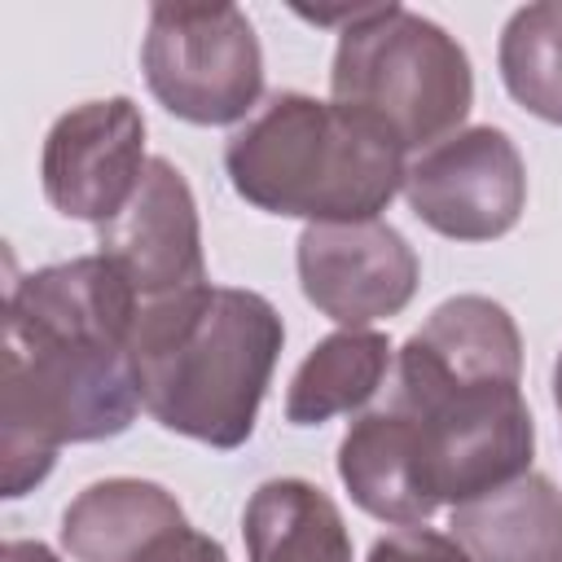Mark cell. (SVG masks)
I'll list each match as a JSON object with an SVG mask.
<instances>
[{
    "label": "cell",
    "instance_id": "4",
    "mask_svg": "<svg viewBox=\"0 0 562 562\" xmlns=\"http://www.w3.org/2000/svg\"><path fill=\"white\" fill-rule=\"evenodd\" d=\"M140 408L127 347L4 329L0 487L9 501L48 479L61 443L114 439Z\"/></svg>",
    "mask_w": 562,
    "mask_h": 562
},
{
    "label": "cell",
    "instance_id": "20",
    "mask_svg": "<svg viewBox=\"0 0 562 562\" xmlns=\"http://www.w3.org/2000/svg\"><path fill=\"white\" fill-rule=\"evenodd\" d=\"M0 562H61L44 540H4Z\"/></svg>",
    "mask_w": 562,
    "mask_h": 562
},
{
    "label": "cell",
    "instance_id": "21",
    "mask_svg": "<svg viewBox=\"0 0 562 562\" xmlns=\"http://www.w3.org/2000/svg\"><path fill=\"white\" fill-rule=\"evenodd\" d=\"M553 404H558V417H562V351H558V364H553Z\"/></svg>",
    "mask_w": 562,
    "mask_h": 562
},
{
    "label": "cell",
    "instance_id": "13",
    "mask_svg": "<svg viewBox=\"0 0 562 562\" xmlns=\"http://www.w3.org/2000/svg\"><path fill=\"white\" fill-rule=\"evenodd\" d=\"M176 527H184V509L162 483L101 479L66 505L61 544L75 562H145Z\"/></svg>",
    "mask_w": 562,
    "mask_h": 562
},
{
    "label": "cell",
    "instance_id": "6",
    "mask_svg": "<svg viewBox=\"0 0 562 562\" xmlns=\"http://www.w3.org/2000/svg\"><path fill=\"white\" fill-rule=\"evenodd\" d=\"M140 70L154 101L198 127L246 119L263 92V53L237 4H154Z\"/></svg>",
    "mask_w": 562,
    "mask_h": 562
},
{
    "label": "cell",
    "instance_id": "12",
    "mask_svg": "<svg viewBox=\"0 0 562 562\" xmlns=\"http://www.w3.org/2000/svg\"><path fill=\"white\" fill-rule=\"evenodd\" d=\"M338 479L364 514L395 527H422L439 509L422 443L395 404L369 408L347 426L338 443Z\"/></svg>",
    "mask_w": 562,
    "mask_h": 562
},
{
    "label": "cell",
    "instance_id": "19",
    "mask_svg": "<svg viewBox=\"0 0 562 562\" xmlns=\"http://www.w3.org/2000/svg\"><path fill=\"white\" fill-rule=\"evenodd\" d=\"M145 562H228V553H224V544H220L215 536L193 531V527L184 522V527H176L171 536H162V540L149 549Z\"/></svg>",
    "mask_w": 562,
    "mask_h": 562
},
{
    "label": "cell",
    "instance_id": "2",
    "mask_svg": "<svg viewBox=\"0 0 562 562\" xmlns=\"http://www.w3.org/2000/svg\"><path fill=\"white\" fill-rule=\"evenodd\" d=\"M281 342L285 325L263 294L202 281L140 303L127 364L162 430L228 452L255 435Z\"/></svg>",
    "mask_w": 562,
    "mask_h": 562
},
{
    "label": "cell",
    "instance_id": "5",
    "mask_svg": "<svg viewBox=\"0 0 562 562\" xmlns=\"http://www.w3.org/2000/svg\"><path fill=\"white\" fill-rule=\"evenodd\" d=\"M329 92L369 114L400 149H430L461 132L474 105L465 48L430 18L404 4H360L338 31Z\"/></svg>",
    "mask_w": 562,
    "mask_h": 562
},
{
    "label": "cell",
    "instance_id": "1",
    "mask_svg": "<svg viewBox=\"0 0 562 562\" xmlns=\"http://www.w3.org/2000/svg\"><path fill=\"white\" fill-rule=\"evenodd\" d=\"M518 378L522 334L483 294L439 303L400 347L386 404L413 426L439 505H465L531 470L536 426Z\"/></svg>",
    "mask_w": 562,
    "mask_h": 562
},
{
    "label": "cell",
    "instance_id": "16",
    "mask_svg": "<svg viewBox=\"0 0 562 562\" xmlns=\"http://www.w3.org/2000/svg\"><path fill=\"white\" fill-rule=\"evenodd\" d=\"M391 369V338L378 329H338L321 338L290 378L285 422L321 426L338 413L364 408Z\"/></svg>",
    "mask_w": 562,
    "mask_h": 562
},
{
    "label": "cell",
    "instance_id": "9",
    "mask_svg": "<svg viewBox=\"0 0 562 562\" xmlns=\"http://www.w3.org/2000/svg\"><path fill=\"white\" fill-rule=\"evenodd\" d=\"M294 263L303 299L342 329H364L404 312L422 277V263L404 233L382 220L307 224L299 233Z\"/></svg>",
    "mask_w": 562,
    "mask_h": 562
},
{
    "label": "cell",
    "instance_id": "14",
    "mask_svg": "<svg viewBox=\"0 0 562 562\" xmlns=\"http://www.w3.org/2000/svg\"><path fill=\"white\" fill-rule=\"evenodd\" d=\"M452 540L474 562H558L562 492L544 474H518L465 505H452Z\"/></svg>",
    "mask_w": 562,
    "mask_h": 562
},
{
    "label": "cell",
    "instance_id": "17",
    "mask_svg": "<svg viewBox=\"0 0 562 562\" xmlns=\"http://www.w3.org/2000/svg\"><path fill=\"white\" fill-rule=\"evenodd\" d=\"M505 92L536 119L562 127V0L522 4L501 31Z\"/></svg>",
    "mask_w": 562,
    "mask_h": 562
},
{
    "label": "cell",
    "instance_id": "8",
    "mask_svg": "<svg viewBox=\"0 0 562 562\" xmlns=\"http://www.w3.org/2000/svg\"><path fill=\"white\" fill-rule=\"evenodd\" d=\"M145 114L132 97L83 101L66 110L40 154L44 198L57 215L105 228L145 180Z\"/></svg>",
    "mask_w": 562,
    "mask_h": 562
},
{
    "label": "cell",
    "instance_id": "10",
    "mask_svg": "<svg viewBox=\"0 0 562 562\" xmlns=\"http://www.w3.org/2000/svg\"><path fill=\"white\" fill-rule=\"evenodd\" d=\"M101 255L123 268L140 303L206 281L198 202L176 162L149 158L136 198L101 228Z\"/></svg>",
    "mask_w": 562,
    "mask_h": 562
},
{
    "label": "cell",
    "instance_id": "22",
    "mask_svg": "<svg viewBox=\"0 0 562 562\" xmlns=\"http://www.w3.org/2000/svg\"><path fill=\"white\" fill-rule=\"evenodd\" d=\"M558 562H562V558H558Z\"/></svg>",
    "mask_w": 562,
    "mask_h": 562
},
{
    "label": "cell",
    "instance_id": "18",
    "mask_svg": "<svg viewBox=\"0 0 562 562\" xmlns=\"http://www.w3.org/2000/svg\"><path fill=\"white\" fill-rule=\"evenodd\" d=\"M369 562H474L452 536L430 527H395L373 540Z\"/></svg>",
    "mask_w": 562,
    "mask_h": 562
},
{
    "label": "cell",
    "instance_id": "11",
    "mask_svg": "<svg viewBox=\"0 0 562 562\" xmlns=\"http://www.w3.org/2000/svg\"><path fill=\"white\" fill-rule=\"evenodd\" d=\"M136 312H140L136 285L101 250L26 272L4 294V329L66 338V342L127 347Z\"/></svg>",
    "mask_w": 562,
    "mask_h": 562
},
{
    "label": "cell",
    "instance_id": "15",
    "mask_svg": "<svg viewBox=\"0 0 562 562\" xmlns=\"http://www.w3.org/2000/svg\"><path fill=\"white\" fill-rule=\"evenodd\" d=\"M250 562H351V536L338 505L307 479H268L241 514Z\"/></svg>",
    "mask_w": 562,
    "mask_h": 562
},
{
    "label": "cell",
    "instance_id": "3",
    "mask_svg": "<svg viewBox=\"0 0 562 562\" xmlns=\"http://www.w3.org/2000/svg\"><path fill=\"white\" fill-rule=\"evenodd\" d=\"M233 189L268 211L307 224L378 220L404 189V149L369 114L277 92L224 145Z\"/></svg>",
    "mask_w": 562,
    "mask_h": 562
},
{
    "label": "cell",
    "instance_id": "7",
    "mask_svg": "<svg viewBox=\"0 0 562 562\" xmlns=\"http://www.w3.org/2000/svg\"><path fill=\"white\" fill-rule=\"evenodd\" d=\"M404 198L439 237L492 241L527 206V167L501 127H461L404 167Z\"/></svg>",
    "mask_w": 562,
    "mask_h": 562
}]
</instances>
